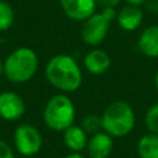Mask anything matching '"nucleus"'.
Wrapping results in <instances>:
<instances>
[{"mask_svg": "<svg viewBox=\"0 0 158 158\" xmlns=\"http://www.w3.org/2000/svg\"><path fill=\"white\" fill-rule=\"evenodd\" d=\"M48 81L62 91H74L81 84V70L77 62L68 54L52 57L46 65Z\"/></svg>", "mask_w": 158, "mask_h": 158, "instance_id": "f257e3e1", "label": "nucleus"}, {"mask_svg": "<svg viewBox=\"0 0 158 158\" xmlns=\"http://www.w3.org/2000/svg\"><path fill=\"white\" fill-rule=\"evenodd\" d=\"M101 123L104 131L111 137H125L135 126V112L127 102L117 100L105 109Z\"/></svg>", "mask_w": 158, "mask_h": 158, "instance_id": "f03ea898", "label": "nucleus"}, {"mask_svg": "<svg viewBox=\"0 0 158 158\" xmlns=\"http://www.w3.org/2000/svg\"><path fill=\"white\" fill-rule=\"evenodd\" d=\"M38 67V58L33 49L21 47L14 51L5 60L4 72L9 80L23 83L31 79Z\"/></svg>", "mask_w": 158, "mask_h": 158, "instance_id": "7ed1b4c3", "label": "nucleus"}, {"mask_svg": "<svg viewBox=\"0 0 158 158\" xmlns=\"http://www.w3.org/2000/svg\"><path fill=\"white\" fill-rule=\"evenodd\" d=\"M74 118L75 109L72 100L67 95H54L46 104L43 120L49 128L54 131H64L73 125Z\"/></svg>", "mask_w": 158, "mask_h": 158, "instance_id": "20e7f679", "label": "nucleus"}, {"mask_svg": "<svg viewBox=\"0 0 158 158\" xmlns=\"http://www.w3.org/2000/svg\"><path fill=\"white\" fill-rule=\"evenodd\" d=\"M116 11L114 7H105L101 12H94L89 16L81 28V38L86 44L96 46L105 38L110 22L115 19Z\"/></svg>", "mask_w": 158, "mask_h": 158, "instance_id": "39448f33", "label": "nucleus"}, {"mask_svg": "<svg viewBox=\"0 0 158 158\" xmlns=\"http://www.w3.org/2000/svg\"><path fill=\"white\" fill-rule=\"evenodd\" d=\"M16 149L23 156H33L42 147V136L40 131L31 125H20L15 131Z\"/></svg>", "mask_w": 158, "mask_h": 158, "instance_id": "423d86ee", "label": "nucleus"}, {"mask_svg": "<svg viewBox=\"0 0 158 158\" xmlns=\"http://www.w3.org/2000/svg\"><path fill=\"white\" fill-rule=\"evenodd\" d=\"M25 112V102L20 95L14 91L0 94V116L5 120H17Z\"/></svg>", "mask_w": 158, "mask_h": 158, "instance_id": "0eeeda50", "label": "nucleus"}, {"mask_svg": "<svg viewBox=\"0 0 158 158\" xmlns=\"http://www.w3.org/2000/svg\"><path fill=\"white\" fill-rule=\"evenodd\" d=\"M62 9L69 19L83 21L95 12L96 0H59Z\"/></svg>", "mask_w": 158, "mask_h": 158, "instance_id": "6e6552de", "label": "nucleus"}, {"mask_svg": "<svg viewBox=\"0 0 158 158\" xmlns=\"http://www.w3.org/2000/svg\"><path fill=\"white\" fill-rule=\"evenodd\" d=\"M86 147L90 158H107L112 151V138L109 133L99 131L91 135Z\"/></svg>", "mask_w": 158, "mask_h": 158, "instance_id": "1a4fd4ad", "label": "nucleus"}, {"mask_svg": "<svg viewBox=\"0 0 158 158\" xmlns=\"http://www.w3.org/2000/svg\"><path fill=\"white\" fill-rule=\"evenodd\" d=\"M139 51L149 58L158 57V25L144 28L138 38Z\"/></svg>", "mask_w": 158, "mask_h": 158, "instance_id": "9d476101", "label": "nucleus"}, {"mask_svg": "<svg viewBox=\"0 0 158 158\" xmlns=\"http://www.w3.org/2000/svg\"><path fill=\"white\" fill-rule=\"evenodd\" d=\"M143 20V12L137 5H126L121 9V11L117 15V22L118 25L126 30V31H133L136 30Z\"/></svg>", "mask_w": 158, "mask_h": 158, "instance_id": "9b49d317", "label": "nucleus"}, {"mask_svg": "<svg viewBox=\"0 0 158 158\" xmlns=\"http://www.w3.org/2000/svg\"><path fill=\"white\" fill-rule=\"evenodd\" d=\"M111 60L105 51L93 49L84 58V65L91 74H102L110 68Z\"/></svg>", "mask_w": 158, "mask_h": 158, "instance_id": "f8f14e48", "label": "nucleus"}, {"mask_svg": "<svg viewBox=\"0 0 158 158\" xmlns=\"http://www.w3.org/2000/svg\"><path fill=\"white\" fill-rule=\"evenodd\" d=\"M65 146L72 149L73 152H79L88 144V136L83 127L79 126H69L67 130H64L63 136Z\"/></svg>", "mask_w": 158, "mask_h": 158, "instance_id": "ddd939ff", "label": "nucleus"}, {"mask_svg": "<svg viewBox=\"0 0 158 158\" xmlns=\"http://www.w3.org/2000/svg\"><path fill=\"white\" fill-rule=\"evenodd\" d=\"M139 158H158V135H144L137 146Z\"/></svg>", "mask_w": 158, "mask_h": 158, "instance_id": "4468645a", "label": "nucleus"}, {"mask_svg": "<svg viewBox=\"0 0 158 158\" xmlns=\"http://www.w3.org/2000/svg\"><path fill=\"white\" fill-rule=\"evenodd\" d=\"M14 10L11 5L4 0H0V31H5L14 23Z\"/></svg>", "mask_w": 158, "mask_h": 158, "instance_id": "2eb2a0df", "label": "nucleus"}, {"mask_svg": "<svg viewBox=\"0 0 158 158\" xmlns=\"http://www.w3.org/2000/svg\"><path fill=\"white\" fill-rule=\"evenodd\" d=\"M146 126L151 133L158 135V102L149 107L146 114Z\"/></svg>", "mask_w": 158, "mask_h": 158, "instance_id": "dca6fc26", "label": "nucleus"}, {"mask_svg": "<svg viewBox=\"0 0 158 158\" xmlns=\"http://www.w3.org/2000/svg\"><path fill=\"white\" fill-rule=\"evenodd\" d=\"M83 128L86 133H96L99 132L100 128H102V123H101V117L96 116V115H89L84 118L83 121Z\"/></svg>", "mask_w": 158, "mask_h": 158, "instance_id": "f3484780", "label": "nucleus"}, {"mask_svg": "<svg viewBox=\"0 0 158 158\" xmlns=\"http://www.w3.org/2000/svg\"><path fill=\"white\" fill-rule=\"evenodd\" d=\"M0 158H15L11 147L4 141H0Z\"/></svg>", "mask_w": 158, "mask_h": 158, "instance_id": "a211bd4d", "label": "nucleus"}, {"mask_svg": "<svg viewBox=\"0 0 158 158\" xmlns=\"http://www.w3.org/2000/svg\"><path fill=\"white\" fill-rule=\"evenodd\" d=\"M96 1L100 4V6L102 9H105V7H114L115 9V6L118 5V2H120V0H96Z\"/></svg>", "mask_w": 158, "mask_h": 158, "instance_id": "6ab92c4d", "label": "nucleus"}, {"mask_svg": "<svg viewBox=\"0 0 158 158\" xmlns=\"http://www.w3.org/2000/svg\"><path fill=\"white\" fill-rule=\"evenodd\" d=\"M128 4H132V5H141V4H143L146 0H126Z\"/></svg>", "mask_w": 158, "mask_h": 158, "instance_id": "aec40b11", "label": "nucleus"}, {"mask_svg": "<svg viewBox=\"0 0 158 158\" xmlns=\"http://www.w3.org/2000/svg\"><path fill=\"white\" fill-rule=\"evenodd\" d=\"M64 158H84L81 154H79V153H77V152H74V153H70V154H68V156H65Z\"/></svg>", "mask_w": 158, "mask_h": 158, "instance_id": "412c9836", "label": "nucleus"}, {"mask_svg": "<svg viewBox=\"0 0 158 158\" xmlns=\"http://www.w3.org/2000/svg\"><path fill=\"white\" fill-rule=\"evenodd\" d=\"M154 81H156V86H157V89H158V70H157V73H156V79H154Z\"/></svg>", "mask_w": 158, "mask_h": 158, "instance_id": "4be33fe9", "label": "nucleus"}, {"mask_svg": "<svg viewBox=\"0 0 158 158\" xmlns=\"http://www.w3.org/2000/svg\"><path fill=\"white\" fill-rule=\"evenodd\" d=\"M4 72V64H2V62L0 60V74Z\"/></svg>", "mask_w": 158, "mask_h": 158, "instance_id": "5701e85b", "label": "nucleus"}]
</instances>
